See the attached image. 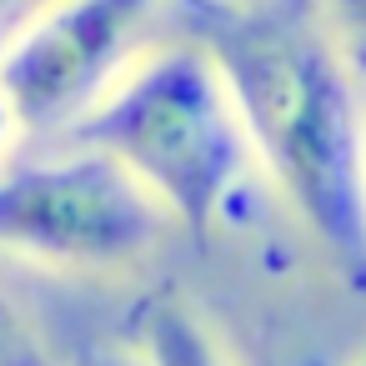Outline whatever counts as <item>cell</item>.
<instances>
[{
  "instance_id": "cell-11",
  "label": "cell",
  "mask_w": 366,
  "mask_h": 366,
  "mask_svg": "<svg viewBox=\"0 0 366 366\" xmlns=\"http://www.w3.org/2000/svg\"><path fill=\"white\" fill-rule=\"evenodd\" d=\"M356 366H366V351H361V356H356Z\"/></svg>"
},
{
  "instance_id": "cell-1",
  "label": "cell",
  "mask_w": 366,
  "mask_h": 366,
  "mask_svg": "<svg viewBox=\"0 0 366 366\" xmlns=\"http://www.w3.org/2000/svg\"><path fill=\"white\" fill-rule=\"evenodd\" d=\"M181 21L221 71L256 171L366 291V86L306 0H181Z\"/></svg>"
},
{
  "instance_id": "cell-10",
  "label": "cell",
  "mask_w": 366,
  "mask_h": 366,
  "mask_svg": "<svg viewBox=\"0 0 366 366\" xmlns=\"http://www.w3.org/2000/svg\"><path fill=\"white\" fill-rule=\"evenodd\" d=\"M76 366H141L131 351H91V356H81Z\"/></svg>"
},
{
  "instance_id": "cell-4",
  "label": "cell",
  "mask_w": 366,
  "mask_h": 366,
  "mask_svg": "<svg viewBox=\"0 0 366 366\" xmlns=\"http://www.w3.org/2000/svg\"><path fill=\"white\" fill-rule=\"evenodd\" d=\"M161 0H46L0 51V96L21 136L61 141L151 46Z\"/></svg>"
},
{
  "instance_id": "cell-2",
  "label": "cell",
  "mask_w": 366,
  "mask_h": 366,
  "mask_svg": "<svg viewBox=\"0 0 366 366\" xmlns=\"http://www.w3.org/2000/svg\"><path fill=\"white\" fill-rule=\"evenodd\" d=\"M61 141L116 161L196 241L221 226L256 171L226 81L191 36L151 41Z\"/></svg>"
},
{
  "instance_id": "cell-9",
  "label": "cell",
  "mask_w": 366,
  "mask_h": 366,
  "mask_svg": "<svg viewBox=\"0 0 366 366\" xmlns=\"http://www.w3.org/2000/svg\"><path fill=\"white\" fill-rule=\"evenodd\" d=\"M16 141H21V126H16V116H11V106H6V96H0V166H6V156L16 151Z\"/></svg>"
},
{
  "instance_id": "cell-3",
  "label": "cell",
  "mask_w": 366,
  "mask_h": 366,
  "mask_svg": "<svg viewBox=\"0 0 366 366\" xmlns=\"http://www.w3.org/2000/svg\"><path fill=\"white\" fill-rule=\"evenodd\" d=\"M171 221L101 151L56 141L51 156L0 166V256L66 276H111L161 241Z\"/></svg>"
},
{
  "instance_id": "cell-7",
  "label": "cell",
  "mask_w": 366,
  "mask_h": 366,
  "mask_svg": "<svg viewBox=\"0 0 366 366\" xmlns=\"http://www.w3.org/2000/svg\"><path fill=\"white\" fill-rule=\"evenodd\" d=\"M0 366H56L36 316L11 296V286H0Z\"/></svg>"
},
{
  "instance_id": "cell-8",
  "label": "cell",
  "mask_w": 366,
  "mask_h": 366,
  "mask_svg": "<svg viewBox=\"0 0 366 366\" xmlns=\"http://www.w3.org/2000/svg\"><path fill=\"white\" fill-rule=\"evenodd\" d=\"M41 6H46V0H0V51H6V41L31 21Z\"/></svg>"
},
{
  "instance_id": "cell-5",
  "label": "cell",
  "mask_w": 366,
  "mask_h": 366,
  "mask_svg": "<svg viewBox=\"0 0 366 366\" xmlns=\"http://www.w3.org/2000/svg\"><path fill=\"white\" fill-rule=\"evenodd\" d=\"M131 356L141 366H236L216 326L201 316V306L176 291L156 286L131 311Z\"/></svg>"
},
{
  "instance_id": "cell-6",
  "label": "cell",
  "mask_w": 366,
  "mask_h": 366,
  "mask_svg": "<svg viewBox=\"0 0 366 366\" xmlns=\"http://www.w3.org/2000/svg\"><path fill=\"white\" fill-rule=\"evenodd\" d=\"M341 66L366 86V0H306Z\"/></svg>"
}]
</instances>
